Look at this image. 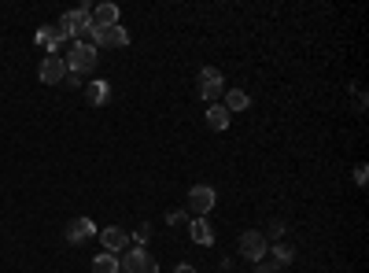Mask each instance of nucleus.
Here are the masks:
<instances>
[{"label":"nucleus","instance_id":"obj_19","mask_svg":"<svg viewBox=\"0 0 369 273\" xmlns=\"http://www.w3.org/2000/svg\"><path fill=\"white\" fill-rule=\"evenodd\" d=\"M148 236H152V226H148V222H140V229L130 233V244L133 248H144V244H148Z\"/></svg>","mask_w":369,"mask_h":273},{"label":"nucleus","instance_id":"obj_16","mask_svg":"<svg viewBox=\"0 0 369 273\" xmlns=\"http://www.w3.org/2000/svg\"><path fill=\"white\" fill-rule=\"evenodd\" d=\"M92 23L96 26H119V8L115 4H96L92 8Z\"/></svg>","mask_w":369,"mask_h":273},{"label":"nucleus","instance_id":"obj_11","mask_svg":"<svg viewBox=\"0 0 369 273\" xmlns=\"http://www.w3.org/2000/svg\"><path fill=\"white\" fill-rule=\"evenodd\" d=\"M37 74H41V82H44V85H59L63 78H67V63H63V56H44Z\"/></svg>","mask_w":369,"mask_h":273},{"label":"nucleus","instance_id":"obj_3","mask_svg":"<svg viewBox=\"0 0 369 273\" xmlns=\"http://www.w3.org/2000/svg\"><path fill=\"white\" fill-rule=\"evenodd\" d=\"M89 26H92V8H89V4L74 8V11H67V15L59 19V30H63L67 37H74V41H85Z\"/></svg>","mask_w":369,"mask_h":273},{"label":"nucleus","instance_id":"obj_6","mask_svg":"<svg viewBox=\"0 0 369 273\" xmlns=\"http://www.w3.org/2000/svg\"><path fill=\"white\" fill-rule=\"evenodd\" d=\"M214 188L211 185H192L188 188V214L192 218H207L211 214V207H214Z\"/></svg>","mask_w":369,"mask_h":273},{"label":"nucleus","instance_id":"obj_13","mask_svg":"<svg viewBox=\"0 0 369 273\" xmlns=\"http://www.w3.org/2000/svg\"><path fill=\"white\" fill-rule=\"evenodd\" d=\"M222 107H226L229 115H240V111L251 107V96L244 89H226V96H222Z\"/></svg>","mask_w":369,"mask_h":273},{"label":"nucleus","instance_id":"obj_15","mask_svg":"<svg viewBox=\"0 0 369 273\" xmlns=\"http://www.w3.org/2000/svg\"><path fill=\"white\" fill-rule=\"evenodd\" d=\"M207 126H211L214 133L229 130V111L222 107V104H211V107H207Z\"/></svg>","mask_w":369,"mask_h":273},{"label":"nucleus","instance_id":"obj_7","mask_svg":"<svg viewBox=\"0 0 369 273\" xmlns=\"http://www.w3.org/2000/svg\"><path fill=\"white\" fill-rule=\"evenodd\" d=\"M266 251H270V240H266V233H259V229H248L244 236H240V255H244L248 262H259V259H266Z\"/></svg>","mask_w":369,"mask_h":273},{"label":"nucleus","instance_id":"obj_24","mask_svg":"<svg viewBox=\"0 0 369 273\" xmlns=\"http://www.w3.org/2000/svg\"><path fill=\"white\" fill-rule=\"evenodd\" d=\"M284 233V222L277 218V222H270V236H281Z\"/></svg>","mask_w":369,"mask_h":273},{"label":"nucleus","instance_id":"obj_22","mask_svg":"<svg viewBox=\"0 0 369 273\" xmlns=\"http://www.w3.org/2000/svg\"><path fill=\"white\" fill-rule=\"evenodd\" d=\"M365 178H369V166L358 163V166H355V185H365Z\"/></svg>","mask_w":369,"mask_h":273},{"label":"nucleus","instance_id":"obj_2","mask_svg":"<svg viewBox=\"0 0 369 273\" xmlns=\"http://www.w3.org/2000/svg\"><path fill=\"white\" fill-rule=\"evenodd\" d=\"M85 41L92 44V48H126L130 44V30H126L122 23L119 26H89V34H85Z\"/></svg>","mask_w":369,"mask_h":273},{"label":"nucleus","instance_id":"obj_17","mask_svg":"<svg viewBox=\"0 0 369 273\" xmlns=\"http://www.w3.org/2000/svg\"><path fill=\"white\" fill-rule=\"evenodd\" d=\"M266 259H274L277 266H288V262L296 259V248H292V244H284V240H277V244L266 251Z\"/></svg>","mask_w":369,"mask_h":273},{"label":"nucleus","instance_id":"obj_23","mask_svg":"<svg viewBox=\"0 0 369 273\" xmlns=\"http://www.w3.org/2000/svg\"><path fill=\"white\" fill-rule=\"evenodd\" d=\"M63 82H67L71 89H82V82H85V78H78V74H67V78H63Z\"/></svg>","mask_w":369,"mask_h":273},{"label":"nucleus","instance_id":"obj_14","mask_svg":"<svg viewBox=\"0 0 369 273\" xmlns=\"http://www.w3.org/2000/svg\"><path fill=\"white\" fill-rule=\"evenodd\" d=\"M85 100H89L92 107L111 104V85H107V82H89V85H85Z\"/></svg>","mask_w":369,"mask_h":273},{"label":"nucleus","instance_id":"obj_8","mask_svg":"<svg viewBox=\"0 0 369 273\" xmlns=\"http://www.w3.org/2000/svg\"><path fill=\"white\" fill-rule=\"evenodd\" d=\"M96 222L92 218H71L67 222V244H74V248H82V244H89V240H96Z\"/></svg>","mask_w":369,"mask_h":273},{"label":"nucleus","instance_id":"obj_1","mask_svg":"<svg viewBox=\"0 0 369 273\" xmlns=\"http://www.w3.org/2000/svg\"><path fill=\"white\" fill-rule=\"evenodd\" d=\"M63 63H67V74H78V78H89L96 71V48L89 41H74L71 52L63 56Z\"/></svg>","mask_w":369,"mask_h":273},{"label":"nucleus","instance_id":"obj_5","mask_svg":"<svg viewBox=\"0 0 369 273\" xmlns=\"http://www.w3.org/2000/svg\"><path fill=\"white\" fill-rule=\"evenodd\" d=\"M119 262H122L126 273H159V262H155L144 248H133V244L119 255Z\"/></svg>","mask_w":369,"mask_h":273},{"label":"nucleus","instance_id":"obj_26","mask_svg":"<svg viewBox=\"0 0 369 273\" xmlns=\"http://www.w3.org/2000/svg\"><path fill=\"white\" fill-rule=\"evenodd\" d=\"M174 273H200V269H196V266H188V262H181V266L174 269Z\"/></svg>","mask_w":369,"mask_h":273},{"label":"nucleus","instance_id":"obj_20","mask_svg":"<svg viewBox=\"0 0 369 273\" xmlns=\"http://www.w3.org/2000/svg\"><path fill=\"white\" fill-rule=\"evenodd\" d=\"M255 273H284V266H277L274 259H259L255 262Z\"/></svg>","mask_w":369,"mask_h":273},{"label":"nucleus","instance_id":"obj_10","mask_svg":"<svg viewBox=\"0 0 369 273\" xmlns=\"http://www.w3.org/2000/svg\"><path fill=\"white\" fill-rule=\"evenodd\" d=\"M67 41H71V37L59 30V23H56V26H41V30H37V44L44 48V56H59V48L67 44Z\"/></svg>","mask_w":369,"mask_h":273},{"label":"nucleus","instance_id":"obj_18","mask_svg":"<svg viewBox=\"0 0 369 273\" xmlns=\"http://www.w3.org/2000/svg\"><path fill=\"white\" fill-rule=\"evenodd\" d=\"M122 269V262H119V255H107V251H100L92 259V273H119Z\"/></svg>","mask_w":369,"mask_h":273},{"label":"nucleus","instance_id":"obj_4","mask_svg":"<svg viewBox=\"0 0 369 273\" xmlns=\"http://www.w3.org/2000/svg\"><path fill=\"white\" fill-rule=\"evenodd\" d=\"M196 85H200V96L207 104H218L222 96H226V78H222L218 67H203L200 78H196Z\"/></svg>","mask_w":369,"mask_h":273},{"label":"nucleus","instance_id":"obj_25","mask_svg":"<svg viewBox=\"0 0 369 273\" xmlns=\"http://www.w3.org/2000/svg\"><path fill=\"white\" fill-rule=\"evenodd\" d=\"M355 111H365V92L355 89Z\"/></svg>","mask_w":369,"mask_h":273},{"label":"nucleus","instance_id":"obj_12","mask_svg":"<svg viewBox=\"0 0 369 273\" xmlns=\"http://www.w3.org/2000/svg\"><path fill=\"white\" fill-rule=\"evenodd\" d=\"M188 236H192V244L211 248L214 244V226L207 218H188Z\"/></svg>","mask_w":369,"mask_h":273},{"label":"nucleus","instance_id":"obj_21","mask_svg":"<svg viewBox=\"0 0 369 273\" xmlns=\"http://www.w3.org/2000/svg\"><path fill=\"white\" fill-rule=\"evenodd\" d=\"M167 222H170V226H188V211H170Z\"/></svg>","mask_w":369,"mask_h":273},{"label":"nucleus","instance_id":"obj_27","mask_svg":"<svg viewBox=\"0 0 369 273\" xmlns=\"http://www.w3.org/2000/svg\"><path fill=\"white\" fill-rule=\"evenodd\" d=\"M119 273H126V269H119Z\"/></svg>","mask_w":369,"mask_h":273},{"label":"nucleus","instance_id":"obj_9","mask_svg":"<svg viewBox=\"0 0 369 273\" xmlns=\"http://www.w3.org/2000/svg\"><path fill=\"white\" fill-rule=\"evenodd\" d=\"M96 240L104 244L107 255H122L126 248H130V233H126L122 226H107V229H100V233H96Z\"/></svg>","mask_w":369,"mask_h":273}]
</instances>
